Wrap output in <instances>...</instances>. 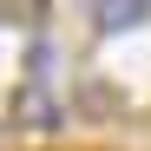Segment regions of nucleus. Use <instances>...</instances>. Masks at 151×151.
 I'll return each mask as SVG.
<instances>
[{"instance_id": "nucleus-1", "label": "nucleus", "mask_w": 151, "mask_h": 151, "mask_svg": "<svg viewBox=\"0 0 151 151\" xmlns=\"http://www.w3.org/2000/svg\"><path fill=\"white\" fill-rule=\"evenodd\" d=\"M7 118H13V132H59V118H66V105H59V92H53V79H20L13 86V105H7Z\"/></svg>"}, {"instance_id": "nucleus-2", "label": "nucleus", "mask_w": 151, "mask_h": 151, "mask_svg": "<svg viewBox=\"0 0 151 151\" xmlns=\"http://www.w3.org/2000/svg\"><path fill=\"white\" fill-rule=\"evenodd\" d=\"M86 20H92V33H132V27L151 20V7H145V0H92Z\"/></svg>"}, {"instance_id": "nucleus-3", "label": "nucleus", "mask_w": 151, "mask_h": 151, "mask_svg": "<svg viewBox=\"0 0 151 151\" xmlns=\"http://www.w3.org/2000/svg\"><path fill=\"white\" fill-rule=\"evenodd\" d=\"M72 105H79L86 118H112V112H118V92H112V79H99V72H86V79L72 86Z\"/></svg>"}, {"instance_id": "nucleus-4", "label": "nucleus", "mask_w": 151, "mask_h": 151, "mask_svg": "<svg viewBox=\"0 0 151 151\" xmlns=\"http://www.w3.org/2000/svg\"><path fill=\"white\" fill-rule=\"evenodd\" d=\"M53 59H59V53H53V40H40V33H33V40H27V79H40V86H46Z\"/></svg>"}, {"instance_id": "nucleus-5", "label": "nucleus", "mask_w": 151, "mask_h": 151, "mask_svg": "<svg viewBox=\"0 0 151 151\" xmlns=\"http://www.w3.org/2000/svg\"><path fill=\"white\" fill-rule=\"evenodd\" d=\"M7 27H46V7H0Z\"/></svg>"}]
</instances>
